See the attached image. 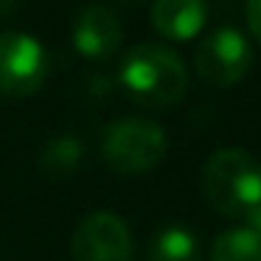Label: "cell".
I'll use <instances>...</instances> for the list:
<instances>
[{
	"label": "cell",
	"mask_w": 261,
	"mask_h": 261,
	"mask_svg": "<svg viewBox=\"0 0 261 261\" xmlns=\"http://www.w3.org/2000/svg\"><path fill=\"white\" fill-rule=\"evenodd\" d=\"M118 87L149 110L174 107L188 90L186 62L163 42H138L121 57Z\"/></svg>",
	"instance_id": "obj_1"
},
{
	"label": "cell",
	"mask_w": 261,
	"mask_h": 261,
	"mask_svg": "<svg viewBox=\"0 0 261 261\" xmlns=\"http://www.w3.org/2000/svg\"><path fill=\"white\" fill-rule=\"evenodd\" d=\"M199 186L219 216L244 219V214L261 205V166L244 149H216L202 163Z\"/></svg>",
	"instance_id": "obj_2"
},
{
	"label": "cell",
	"mask_w": 261,
	"mask_h": 261,
	"mask_svg": "<svg viewBox=\"0 0 261 261\" xmlns=\"http://www.w3.org/2000/svg\"><path fill=\"white\" fill-rule=\"evenodd\" d=\"M169 152L166 129L143 115H121L101 132V158L118 174H146Z\"/></svg>",
	"instance_id": "obj_3"
},
{
	"label": "cell",
	"mask_w": 261,
	"mask_h": 261,
	"mask_svg": "<svg viewBox=\"0 0 261 261\" xmlns=\"http://www.w3.org/2000/svg\"><path fill=\"white\" fill-rule=\"evenodd\" d=\"M51 57L29 31H0V96L25 98L45 85Z\"/></svg>",
	"instance_id": "obj_4"
},
{
	"label": "cell",
	"mask_w": 261,
	"mask_h": 261,
	"mask_svg": "<svg viewBox=\"0 0 261 261\" xmlns=\"http://www.w3.org/2000/svg\"><path fill=\"white\" fill-rule=\"evenodd\" d=\"M194 68L211 85L230 87L253 68V42L236 25H219L199 40L194 51Z\"/></svg>",
	"instance_id": "obj_5"
},
{
	"label": "cell",
	"mask_w": 261,
	"mask_h": 261,
	"mask_svg": "<svg viewBox=\"0 0 261 261\" xmlns=\"http://www.w3.org/2000/svg\"><path fill=\"white\" fill-rule=\"evenodd\" d=\"M73 261H135L132 230L113 211H93L70 236Z\"/></svg>",
	"instance_id": "obj_6"
},
{
	"label": "cell",
	"mask_w": 261,
	"mask_h": 261,
	"mask_svg": "<svg viewBox=\"0 0 261 261\" xmlns=\"http://www.w3.org/2000/svg\"><path fill=\"white\" fill-rule=\"evenodd\" d=\"M124 23L107 3H85L70 23V42L85 59L104 62L121 48Z\"/></svg>",
	"instance_id": "obj_7"
},
{
	"label": "cell",
	"mask_w": 261,
	"mask_h": 261,
	"mask_svg": "<svg viewBox=\"0 0 261 261\" xmlns=\"http://www.w3.org/2000/svg\"><path fill=\"white\" fill-rule=\"evenodd\" d=\"M152 29L171 42L194 40L208 23V0H154Z\"/></svg>",
	"instance_id": "obj_8"
},
{
	"label": "cell",
	"mask_w": 261,
	"mask_h": 261,
	"mask_svg": "<svg viewBox=\"0 0 261 261\" xmlns=\"http://www.w3.org/2000/svg\"><path fill=\"white\" fill-rule=\"evenodd\" d=\"M85 163V143H82L79 135H54L42 143L40 158H37V166L45 177H73L76 171Z\"/></svg>",
	"instance_id": "obj_9"
},
{
	"label": "cell",
	"mask_w": 261,
	"mask_h": 261,
	"mask_svg": "<svg viewBox=\"0 0 261 261\" xmlns=\"http://www.w3.org/2000/svg\"><path fill=\"white\" fill-rule=\"evenodd\" d=\"M202 247L191 227L186 225H166L154 233L149 244V261H199Z\"/></svg>",
	"instance_id": "obj_10"
},
{
	"label": "cell",
	"mask_w": 261,
	"mask_h": 261,
	"mask_svg": "<svg viewBox=\"0 0 261 261\" xmlns=\"http://www.w3.org/2000/svg\"><path fill=\"white\" fill-rule=\"evenodd\" d=\"M208 261H261V239L244 225L222 230L211 244Z\"/></svg>",
	"instance_id": "obj_11"
},
{
	"label": "cell",
	"mask_w": 261,
	"mask_h": 261,
	"mask_svg": "<svg viewBox=\"0 0 261 261\" xmlns=\"http://www.w3.org/2000/svg\"><path fill=\"white\" fill-rule=\"evenodd\" d=\"M244 20H247V31L253 34V40L261 45V0H247Z\"/></svg>",
	"instance_id": "obj_12"
},
{
	"label": "cell",
	"mask_w": 261,
	"mask_h": 261,
	"mask_svg": "<svg viewBox=\"0 0 261 261\" xmlns=\"http://www.w3.org/2000/svg\"><path fill=\"white\" fill-rule=\"evenodd\" d=\"M244 227H247V230H253L255 236L261 239V205H255L253 211H250V214H244Z\"/></svg>",
	"instance_id": "obj_13"
},
{
	"label": "cell",
	"mask_w": 261,
	"mask_h": 261,
	"mask_svg": "<svg viewBox=\"0 0 261 261\" xmlns=\"http://www.w3.org/2000/svg\"><path fill=\"white\" fill-rule=\"evenodd\" d=\"M20 3H23V0H0V20L12 17V14L20 9Z\"/></svg>",
	"instance_id": "obj_14"
},
{
	"label": "cell",
	"mask_w": 261,
	"mask_h": 261,
	"mask_svg": "<svg viewBox=\"0 0 261 261\" xmlns=\"http://www.w3.org/2000/svg\"><path fill=\"white\" fill-rule=\"evenodd\" d=\"M118 3H124V6H141V3H146V0H118Z\"/></svg>",
	"instance_id": "obj_15"
}]
</instances>
